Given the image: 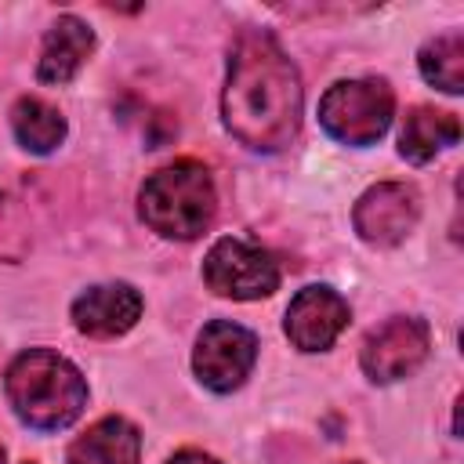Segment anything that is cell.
<instances>
[{"instance_id":"obj_1","label":"cell","mask_w":464,"mask_h":464,"mask_svg":"<svg viewBox=\"0 0 464 464\" xmlns=\"http://www.w3.org/2000/svg\"><path fill=\"white\" fill-rule=\"evenodd\" d=\"M301 72L268 29H243L228 51L221 120L254 152H279L301 130Z\"/></svg>"},{"instance_id":"obj_2","label":"cell","mask_w":464,"mask_h":464,"mask_svg":"<svg viewBox=\"0 0 464 464\" xmlns=\"http://www.w3.org/2000/svg\"><path fill=\"white\" fill-rule=\"evenodd\" d=\"M4 388L18 420L36 431H62L87 406L83 373L51 348H29L14 355V362L7 366Z\"/></svg>"},{"instance_id":"obj_3","label":"cell","mask_w":464,"mask_h":464,"mask_svg":"<svg viewBox=\"0 0 464 464\" xmlns=\"http://www.w3.org/2000/svg\"><path fill=\"white\" fill-rule=\"evenodd\" d=\"M141 221L163 239H196L218 214L214 178L199 160H174L145 178L138 192Z\"/></svg>"},{"instance_id":"obj_4","label":"cell","mask_w":464,"mask_h":464,"mask_svg":"<svg viewBox=\"0 0 464 464\" xmlns=\"http://www.w3.org/2000/svg\"><path fill=\"white\" fill-rule=\"evenodd\" d=\"M395 116V94L384 80H337L319 98V123L341 145H373Z\"/></svg>"},{"instance_id":"obj_5","label":"cell","mask_w":464,"mask_h":464,"mask_svg":"<svg viewBox=\"0 0 464 464\" xmlns=\"http://www.w3.org/2000/svg\"><path fill=\"white\" fill-rule=\"evenodd\" d=\"M203 283L218 297L261 301L279 290V265L265 246L225 236L203 257Z\"/></svg>"},{"instance_id":"obj_6","label":"cell","mask_w":464,"mask_h":464,"mask_svg":"<svg viewBox=\"0 0 464 464\" xmlns=\"http://www.w3.org/2000/svg\"><path fill=\"white\" fill-rule=\"evenodd\" d=\"M428 348H431V330L424 319L392 315L366 334L359 348V362L373 384H392V381L410 377L428 359Z\"/></svg>"},{"instance_id":"obj_7","label":"cell","mask_w":464,"mask_h":464,"mask_svg":"<svg viewBox=\"0 0 464 464\" xmlns=\"http://www.w3.org/2000/svg\"><path fill=\"white\" fill-rule=\"evenodd\" d=\"M257 362V337L232 323V319H214L199 330L196 337V352H192V370L199 377V384H207L210 392H236L250 370Z\"/></svg>"},{"instance_id":"obj_8","label":"cell","mask_w":464,"mask_h":464,"mask_svg":"<svg viewBox=\"0 0 464 464\" xmlns=\"http://www.w3.org/2000/svg\"><path fill=\"white\" fill-rule=\"evenodd\" d=\"M420 221V192L406 181L370 185L352 210V225L370 246H399Z\"/></svg>"},{"instance_id":"obj_9","label":"cell","mask_w":464,"mask_h":464,"mask_svg":"<svg viewBox=\"0 0 464 464\" xmlns=\"http://www.w3.org/2000/svg\"><path fill=\"white\" fill-rule=\"evenodd\" d=\"M348 301L330 286H304L286 308V337L297 352H326L348 326Z\"/></svg>"},{"instance_id":"obj_10","label":"cell","mask_w":464,"mask_h":464,"mask_svg":"<svg viewBox=\"0 0 464 464\" xmlns=\"http://www.w3.org/2000/svg\"><path fill=\"white\" fill-rule=\"evenodd\" d=\"M141 319V294L130 283H102L72 301V326L87 337H120Z\"/></svg>"},{"instance_id":"obj_11","label":"cell","mask_w":464,"mask_h":464,"mask_svg":"<svg viewBox=\"0 0 464 464\" xmlns=\"http://www.w3.org/2000/svg\"><path fill=\"white\" fill-rule=\"evenodd\" d=\"M91 51H94L91 25L76 14H62L44 36V51H40V62H36V80L54 83V87L69 83L83 69V62L91 58Z\"/></svg>"},{"instance_id":"obj_12","label":"cell","mask_w":464,"mask_h":464,"mask_svg":"<svg viewBox=\"0 0 464 464\" xmlns=\"http://www.w3.org/2000/svg\"><path fill=\"white\" fill-rule=\"evenodd\" d=\"M69 464H141V435L127 417L94 420L65 453Z\"/></svg>"},{"instance_id":"obj_13","label":"cell","mask_w":464,"mask_h":464,"mask_svg":"<svg viewBox=\"0 0 464 464\" xmlns=\"http://www.w3.org/2000/svg\"><path fill=\"white\" fill-rule=\"evenodd\" d=\"M460 141V120L453 112H442V109H428V105H417L406 112L402 120V130H399V156L410 160V163H431L442 149L457 145Z\"/></svg>"},{"instance_id":"obj_14","label":"cell","mask_w":464,"mask_h":464,"mask_svg":"<svg viewBox=\"0 0 464 464\" xmlns=\"http://www.w3.org/2000/svg\"><path fill=\"white\" fill-rule=\"evenodd\" d=\"M11 130L25 152L47 156L65 141V116L44 98H18L11 109Z\"/></svg>"},{"instance_id":"obj_15","label":"cell","mask_w":464,"mask_h":464,"mask_svg":"<svg viewBox=\"0 0 464 464\" xmlns=\"http://www.w3.org/2000/svg\"><path fill=\"white\" fill-rule=\"evenodd\" d=\"M420 76L446 91V94H460L464 91V36L460 33H439L431 36L420 54H417Z\"/></svg>"},{"instance_id":"obj_16","label":"cell","mask_w":464,"mask_h":464,"mask_svg":"<svg viewBox=\"0 0 464 464\" xmlns=\"http://www.w3.org/2000/svg\"><path fill=\"white\" fill-rule=\"evenodd\" d=\"M7 236H14V239H18L22 246L29 243V236H25V225H22V214H18L14 199L0 196V257H4V261H14V254H11V243H7Z\"/></svg>"},{"instance_id":"obj_17","label":"cell","mask_w":464,"mask_h":464,"mask_svg":"<svg viewBox=\"0 0 464 464\" xmlns=\"http://www.w3.org/2000/svg\"><path fill=\"white\" fill-rule=\"evenodd\" d=\"M167 464H221V460H214L210 453H199V450H178Z\"/></svg>"},{"instance_id":"obj_18","label":"cell","mask_w":464,"mask_h":464,"mask_svg":"<svg viewBox=\"0 0 464 464\" xmlns=\"http://www.w3.org/2000/svg\"><path fill=\"white\" fill-rule=\"evenodd\" d=\"M341 464H359V460H341Z\"/></svg>"},{"instance_id":"obj_19","label":"cell","mask_w":464,"mask_h":464,"mask_svg":"<svg viewBox=\"0 0 464 464\" xmlns=\"http://www.w3.org/2000/svg\"><path fill=\"white\" fill-rule=\"evenodd\" d=\"M0 464H4V450H0Z\"/></svg>"},{"instance_id":"obj_20","label":"cell","mask_w":464,"mask_h":464,"mask_svg":"<svg viewBox=\"0 0 464 464\" xmlns=\"http://www.w3.org/2000/svg\"><path fill=\"white\" fill-rule=\"evenodd\" d=\"M25 464H29V460H25Z\"/></svg>"}]
</instances>
